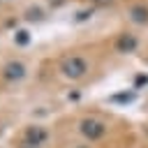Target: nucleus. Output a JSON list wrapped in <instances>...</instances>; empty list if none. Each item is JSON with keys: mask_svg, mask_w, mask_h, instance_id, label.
<instances>
[{"mask_svg": "<svg viewBox=\"0 0 148 148\" xmlns=\"http://www.w3.org/2000/svg\"><path fill=\"white\" fill-rule=\"evenodd\" d=\"M130 18H132L136 25H148V7H146L143 2L132 5V7H130Z\"/></svg>", "mask_w": 148, "mask_h": 148, "instance_id": "6", "label": "nucleus"}, {"mask_svg": "<svg viewBox=\"0 0 148 148\" xmlns=\"http://www.w3.org/2000/svg\"><path fill=\"white\" fill-rule=\"evenodd\" d=\"M49 139V132H46V127H39V125H30V127H25V132H23V141H28V143H32V146H42L44 141Z\"/></svg>", "mask_w": 148, "mask_h": 148, "instance_id": "3", "label": "nucleus"}, {"mask_svg": "<svg viewBox=\"0 0 148 148\" xmlns=\"http://www.w3.org/2000/svg\"><path fill=\"white\" fill-rule=\"evenodd\" d=\"M141 83H148V76H143V74L136 76V86H141Z\"/></svg>", "mask_w": 148, "mask_h": 148, "instance_id": "10", "label": "nucleus"}, {"mask_svg": "<svg viewBox=\"0 0 148 148\" xmlns=\"http://www.w3.org/2000/svg\"><path fill=\"white\" fill-rule=\"evenodd\" d=\"M81 134L86 139H90V141H97V139H102L106 134V125L102 120H97V118H83L81 120Z\"/></svg>", "mask_w": 148, "mask_h": 148, "instance_id": "2", "label": "nucleus"}, {"mask_svg": "<svg viewBox=\"0 0 148 148\" xmlns=\"http://www.w3.org/2000/svg\"><path fill=\"white\" fill-rule=\"evenodd\" d=\"M92 2H97V5H102V7H109V5H113V0H92Z\"/></svg>", "mask_w": 148, "mask_h": 148, "instance_id": "9", "label": "nucleus"}, {"mask_svg": "<svg viewBox=\"0 0 148 148\" xmlns=\"http://www.w3.org/2000/svg\"><path fill=\"white\" fill-rule=\"evenodd\" d=\"M76 148H86V146H76Z\"/></svg>", "mask_w": 148, "mask_h": 148, "instance_id": "12", "label": "nucleus"}, {"mask_svg": "<svg viewBox=\"0 0 148 148\" xmlns=\"http://www.w3.org/2000/svg\"><path fill=\"white\" fill-rule=\"evenodd\" d=\"M60 72H62L67 79H81V76L88 72V62H86L81 56H67V58L60 62Z\"/></svg>", "mask_w": 148, "mask_h": 148, "instance_id": "1", "label": "nucleus"}, {"mask_svg": "<svg viewBox=\"0 0 148 148\" xmlns=\"http://www.w3.org/2000/svg\"><path fill=\"white\" fill-rule=\"evenodd\" d=\"M18 148H37V146H32V143H28V141H21V146Z\"/></svg>", "mask_w": 148, "mask_h": 148, "instance_id": "11", "label": "nucleus"}, {"mask_svg": "<svg viewBox=\"0 0 148 148\" xmlns=\"http://www.w3.org/2000/svg\"><path fill=\"white\" fill-rule=\"evenodd\" d=\"M14 42L21 44V46H25V44L30 42V32H28V30H18V32L14 35Z\"/></svg>", "mask_w": 148, "mask_h": 148, "instance_id": "7", "label": "nucleus"}, {"mask_svg": "<svg viewBox=\"0 0 148 148\" xmlns=\"http://www.w3.org/2000/svg\"><path fill=\"white\" fill-rule=\"evenodd\" d=\"M2 76H5L7 81H21V79L25 76V65H23V62H18V60H12V62H7V65H5Z\"/></svg>", "mask_w": 148, "mask_h": 148, "instance_id": "4", "label": "nucleus"}, {"mask_svg": "<svg viewBox=\"0 0 148 148\" xmlns=\"http://www.w3.org/2000/svg\"><path fill=\"white\" fill-rule=\"evenodd\" d=\"M25 18H30V21H39V18H42V9H39V7H30Z\"/></svg>", "mask_w": 148, "mask_h": 148, "instance_id": "8", "label": "nucleus"}, {"mask_svg": "<svg viewBox=\"0 0 148 148\" xmlns=\"http://www.w3.org/2000/svg\"><path fill=\"white\" fill-rule=\"evenodd\" d=\"M136 46H139V39H136L134 35H130V32H123V35H118V39H116V49H118L120 53H132Z\"/></svg>", "mask_w": 148, "mask_h": 148, "instance_id": "5", "label": "nucleus"}]
</instances>
